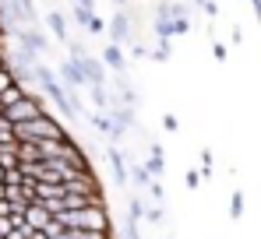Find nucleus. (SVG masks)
<instances>
[{"label": "nucleus", "mask_w": 261, "mask_h": 239, "mask_svg": "<svg viewBox=\"0 0 261 239\" xmlns=\"http://www.w3.org/2000/svg\"><path fill=\"white\" fill-rule=\"evenodd\" d=\"M57 218H60V225H67V229L113 232V222H110V211H106V204H85V207H78V211H60Z\"/></svg>", "instance_id": "1"}, {"label": "nucleus", "mask_w": 261, "mask_h": 239, "mask_svg": "<svg viewBox=\"0 0 261 239\" xmlns=\"http://www.w3.org/2000/svg\"><path fill=\"white\" fill-rule=\"evenodd\" d=\"M49 137H67L64 123L53 113H39L36 120L14 123V141H49Z\"/></svg>", "instance_id": "2"}, {"label": "nucleus", "mask_w": 261, "mask_h": 239, "mask_svg": "<svg viewBox=\"0 0 261 239\" xmlns=\"http://www.w3.org/2000/svg\"><path fill=\"white\" fill-rule=\"evenodd\" d=\"M0 113L11 120V123H25V120H36L39 113H46V106H43V95H39V92H29V95H21L18 102L4 106Z\"/></svg>", "instance_id": "3"}, {"label": "nucleus", "mask_w": 261, "mask_h": 239, "mask_svg": "<svg viewBox=\"0 0 261 239\" xmlns=\"http://www.w3.org/2000/svg\"><path fill=\"white\" fill-rule=\"evenodd\" d=\"M21 218H25V229H36V232H43L46 225L53 222V215L46 211V207L39 204V200H32V204L25 207V215H21Z\"/></svg>", "instance_id": "4"}, {"label": "nucleus", "mask_w": 261, "mask_h": 239, "mask_svg": "<svg viewBox=\"0 0 261 239\" xmlns=\"http://www.w3.org/2000/svg\"><path fill=\"white\" fill-rule=\"evenodd\" d=\"M78 64V71L85 74V84H106V71H102V60H95L92 53L82 56V60H74Z\"/></svg>", "instance_id": "5"}, {"label": "nucleus", "mask_w": 261, "mask_h": 239, "mask_svg": "<svg viewBox=\"0 0 261 239\" xmlns=\"http://www.w3.org/2000/svg\"><path fill=\"white\" fill-rule=\"evenodd\" d=\"M74 21H78V25L85 28L88 36H99V32L106 28V25H102V21H99V18L92 14V7H85V4H74Z\"/></svg>", "instance_id": "6"}, {"label": "nucleus", "mask_w": 261, "mask_h": 239, "mask_svg": "<svg viewBox=\"0 0 261 239\" xmlns=\"http://www.w3.org/2000/svg\"><path fill=\"white\" fill-rule=\"evenodd\" d=\"M110 39L117 42V46L130 42V18L124 14V11H117V14H113V21H110Z\"/></svg>", "instance_id": "7"}, {"label": "nucleus", "mask_w": 261, "mask_h": 239, "mask_svg": "<svg viewBox=\"0 0 261 239\" xmlns=\"http://www.w3.org/2000/svg\"><path fill=\"white\" fill-rule=\"evenodd\" d=\"M60 78L67 81V84H64L67 92H78V88H85V74L78 71V64H74V60H64V64H60Z\"/></svg>", "instance_id": "8"}, {"label": "nucleus", "mask_w": 261, "mask_h": 239, "mask_svg": "<svg viewBox=\"0 0 261 239\" xmlns=\"http://www.w3.org/2000/svg\"><path fill=\"white\" fill-rule=\"evenodd\" d=\"M102 64H106L110 71H117V74H124V71H127V56H124V49H120L117 42H110V46L102 49Z\"/></svg>", "instance_id": "9"}, {"label": "nucleus", "mask_w": 261, "mask_h": 239, "mask_svg": "<svg viewBox=\"0 0 261 239\" xmlns=\"http://www.w3.org/2000/svg\"><path fill=\"white\" fill-rule=\"evenodd\" d=\"M106 159H110V169H113L117 187H124V183H127V165H124V155H120L117 148H106Z\"/></svg>", "instance_id": "10"}, {"label": "nucleus", "mask_w": 261, "mask_h": 239, "mask_svg": "<svg viewBox=\"0 0 261 239\" xmlns=\"http://www.w3.org/2000/svg\"><path fill=\"white\" fill-rule=\"evenodd\" d=\"M46 25H49V32H53L60 42L67 39V18H64L60 11H49V14H46Z\"/></svg>", "instance_id": "11"}, {"label": "nucleus", "mask_w": 261, "mask_h": 239, "mask_svg": "<svg viewBox=\"0 0 261 239\" xmlns=\"http://www.w3.org/2000/svg\"><path fill=\"white\" fill-rule=\"evenodd\" d=\"M163 169H166L163 152H159V148H152V155H148V162H145V172H148V176H163Z\"/></svg>", "instance_id": "12"}, {"label": "nucleus", "mask_w": 261, "mask_h": 239, "mask_svg": "<svg viewBox=\"0 0 261 239\" xmlns=\"http://www.w3.org/2000/svg\"><path fill=\"white\" fill-rule=\"evenodd\" d=\"M14 144H18V141H11V144H0V165H4V169H14V165H18Z\"/></svg>", "instance_id": "13"}, {"label": "nucleus", "mask_w": 261, "mask_h": 239, "mask_svg": "<svg viewBox=\"0 0 261 239\" xmlns=\"http://www.w3.org/2000/svg\"><path fill=\"white\" fill-rule=\"evenodd\" d=\"M11 141H14V123L0 113V144H11Z\"/></svg>", "instance_id": "14"}, {"label": "nucleus", "mask_w": 261, "mask_h": 239, "mask_svg": "<svg viewBox=\"0 0 261 239\" xmlns=\"http://www.w3.org/2000/svg\"><path fill=\"white\" fill-rule=\"evenodd\" d=\"M14 81H18V78H14V71H11V67H0V92H7Z\"/></svg>", "instance_id": "15"}, {"label": "nucleus", "mask_w": 261, "mask_h": 239, "mask_svg": "<svg viewBox=\"0 0 261 239\" xmlns=\"http://www.w3.org/2000/svg\"><path fill=\"white\" fill-rule=\"evenodd\" d=\"M229 215H233V218L244 215V194H233V200H229Z\"/></svg>", "instance_id": "16"}, {"label": "nucleus", "mask_w": 261, "mask_h": 239, "mask_svg": "<svg viewBox=\"0 0 261 239\" xmlns=\"http://www.w3.org/2000/svg\"><path fill=\"white\" fill-rule=\"evenodd\" d=\"M145 218V204L141 200H130V222H141Z\"/></svg>", "instance_id": "17"}, {"label": "nucleus", "mask_w": 261, "mask_h": 239, "mask_svg": "<svg viewBox=\"0 0 261 239\" xmlns=\"http://www.w3.org/2000/svg\"><path fill=\"white\" fill-rule=\"evenodd\" d=\"M145 190H148V194H152L155 200H163V197H166V194H163V187H159L155 180H148V187H145Z\"/></svg>", "instance_id": "18"}, {"label": "nucleus", "mask_w": 261, "mask_h": 239, "mask_svg": "<svg viewBox=\"0 0 261 239\" xmlns=\"http://www.w3.org/2000/svg\"><path fill=\"white\" fill-rule=\"evenodd\" d=\"M4 239H29V229H25V225H21V229H11Z\"/></svg>", "instance_id": "19"}, {"label": "nucleus", "mask_w": 261, "mask_h": 239, "mask_svg": "<svg viewBox=\"0 0 261 239\" xmlns=\"http://www.w3.org/2000/svg\"><path fill=\"white\" fill-rule=\"evenodd\" d=\"M124 239H141V236H138V222H127V229H124Z\"/></svg>", "instance_id": "20"}, {"label": "nucleus", "mask_w": 261, "mask_h": 239, "mask_svg": "<svg viewBox=\"0 0 261 239\" xmlns=\"http://www.w3.org/2000/svg\"><path fill=\"white\" fill-rule=\"evenodd\" d=\"M4 194H7V187H4V183H0V200H4Z\"/></svg>", "instance_id": "21"}, {"label": "nucleus", "mask_w": 261, "mask_h": 239, "mask_svg": "<svg viewBox=\"0 0 261 239\" xmlns=\"http://www.w3.org/2000/svg\"><path fill=\"white\" fill-rule=\"evenodd\" d=\"M117 4H130V0H117Z\"/></svg>", "instance_id": "22"}]
</instances>
